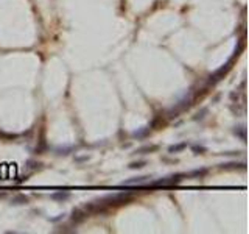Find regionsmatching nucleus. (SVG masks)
I'll return each instance as SVG.
<instances>
[{
	"label": "nucleus",
	"mask_w": 249,
	"mask_h": 234,
	"mask_svg": "<svg viewBox=\"0 0 249 234\" xmlns=\"http://www.w3.org/2000/svg\"><path fill=\"white\" fill-rule=\"evenodd\" d=\"M230 64H232V59H230V61H229V63H227L224 67H221V69H218L215 73H212V75H210V80H209V83H210V84H215L216 81H220V80H221V77H223V75H224V73H226V72L230 69Z\"/></svg>",
	"instance_id": "1"
},
{
	"label": "nucleus",
	"mask_w": 249,
	"mask_h": 234,
	"mask_svg": "<svg viewBox=\"0 0 249 234\" xmlns=\"http://www.w3.org/2000/svg\"><path fill=\"white\" fill-rule=\"evenodd\" d=\"M86 215H87V212H83L81 209H75L73 215H72V220H73V223H79L86 218Z\"/></svg>",
	"instance_id": "2"
},
{
	"label": "nucleus",
	"mask_w": 249,
	"mask_h": 234,
	"mask_svg": "<svg viewBox=\"0 0 249 234\" xmlns=\"http://www.w3.org/2000/svg\"><path fill=\"white\" fill-rule=\"evenodd\" d=\"M187 147V142H184V144H179V145H171L170 148H168V152L170 153H176V152H181V150H184Z\"/></svg>",
	"instance_id": "3"
},
{
	"label": "nucleus",
	"mask_w": 249,
	"mask_h": 234,
	"mask_svg": "<svg viewBox=\"0 0 249 234\" xmlns=\"http://www.w3.org/2000/svg\"><path fill=\"white\" fill-rule=\"evenodd\" d=\"M52 198H53V200H67V198H69V192H58V194H53Z\"/></svg>",
	"instance_id": "4"
},
{
	"label": "nucleus",
	"mask_w": 249,
	"mask_h": 234,
	"mask_svg": "<svg viewBox=\"0 0 249 234\" xmlns=\"http://www.w3.org/2000/svg\"><path fill=\"white\" fill-rule=\"evenodd\" d=\"M207 173V169H198V170H193V172H190L188 173V176H204Z\"/></svg>",
	"instance_id": "5"
},
{
	"label": "nucleus",
	"mask_w": 249,
	"mask_h": 234,
	"mask_svg": "<svg viewBox=\"0 0 249 234\" xmlns=\"http://www.w3.org/2000/svg\"><path fill=\"white\" fill-rule=\"evenodd\" d=\"M147 181V176H140V178H136V180H128V181H124V184H140Z\"/></svg>",
	"instance_id": "6"
},
{
	"label": "nucleus",
	"mask_w": 249,
	"mask_h": 234,
	"mask_svg": "<svg viewBox=\"0 0 249 234\" xmlns=\"http://www.w3.org/2000/svg\"><path fill=\"white\" fill-rule=\"evenodd\" d=\"M154 150H157V147H156V145H151V147H142V148H139V150H137V153H145V152H154Z\"/></svg>",
	"instance_id": "7"
},
{
	"label": "nucleus",
	"mask_w": 249,
	"mask_h": 234,
	"mask_svg": "<svg viewBox=\"0 0 249 234\" xmlns=\"http://www.w3.org/2000/svg\"><path fill=\"white\" fill-rule=\"evenodd\" d=\"M145 166V161H139V162H133L129 166V169H142Z\"/></svg>",
	"instance_id": "8"
},
{
	"label": "nucleus",
	"mask_w": 249,
	"mask_h": 234,
	"mask_svg": "<svg viewBox=\"0 0 249 234\" xmlns=\"http://www.w3.org/2000/svg\"><path fill=\"white\" fill-rule=\"evenodd\" d=\"M235 134H238L241 139H246V130L241 127V130H235Z\"/></svg>",
	"instance_id": "9"
},
{
	"label": "nucleus",
	"mask_w": 249,
	"mask_h": 234,
	"mask_svg": "<svg viewBox=\"0 0 249 234\" xmlns=\"http://www.w3.org/2000/svg\"><path fill=\"white\" fill-rule=\"evenodd\" d=\"M193 152H195V153H204L206 148L201 147V145H193Z\"/></svg>",
	"instance_id": "10"
}]
</instances>
